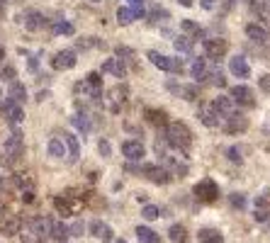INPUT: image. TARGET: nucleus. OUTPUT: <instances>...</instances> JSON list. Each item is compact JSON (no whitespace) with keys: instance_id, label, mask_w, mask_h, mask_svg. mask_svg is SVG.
<instances>
[{"instance_id":"47","label":"nucleus","mask_w":270,"mask_h":243,"mask_svg":"<svg viewBox=\"0 0 270 243\" xmlns=\"http://www.w3.org/2000/svg\"><path fill=\"white\" fill-rule=\"evenodd\" d=\"M253 217H256V221H268L270 211H258V209H256V214H253Z\"/></svg>"},{"instance_id":"23","label":"nucleus","mask_w":270,"mask_h":243,"mask_svg":"<svg viewBox=\"0 0 270 243\" xmlns=\"http://www.w3.org/2000/svg\"><path fill=\"white\" fill-rule=\"evenodd\" d=\"M46 148H49V156H54V158H64V156H66V146H64V139H61V136H51Z\"/></svg>"},{"instance_id":"1","label":"nucleus","mask_w":270,"mask_h":243,"mask_svg":"<svg viewBox=\"0 0 270 243\" xmlns=\"http://www.w3.org/2000/svg\"><path fill=\"white\" fill-rule=\"evenodd\" d=\"M166 144L170 148H175V151H183V154H188L192 146V132L188 129V124H183V122H170L168 129H166Z\"/></svg>"},{"instance_id":"52","label":"nucleus","mask_w":270,"mask_h":243,"mask_svg":"<svg viewBox=\"0 0 270 243\" xmlns=\"http://www.w3.org/2000/svg\"><path fill=\"white\" fill-rule=\"evenodd\" d=\"M3 54H5V51H3V49H0V58H3Z\"/></svg>"},{"instance_id":"24","label":"nucleus","mask_w":270,"mask_h":243,"mask_svg":"<svg viewBox=\"0 0 270 243\" xmlns=\"http://www.w3.org/2000/svg\"><path fill=\"white\" fill-rule=\"evenodd\" d=\"M71 124H73L78 132H83V134L90 132V117L85 114V112H76V114L71 117Z\"/></svg>"},{"instance_id":"44","label":"nucleus","mask_w":270,"mask_h":243,"mask_svg":"<svg viewBox=\"0 0 270 243\" xmlns=\"http://www.w3.org/2000/svg\"><path fill=\"white\" fill-rule=\"evenodd\" d=\"M83 221H78V224H73L71 229H68V236H83Z\"/></svg>"},{"instance_id":"9","label":"nucleus","mask_w":270,"mask_h":243,"mask_svg":"<svg viewBox=\"0 0 270 243\" xmlns=\"http://www.w3.org/2000/svg\"><path fill=\"white\" fill-rule=\"evenodd\" d=\"M209 110L219 117V119H226L229 114H234V102H231V98H226V95H219V98L212 100V107Z\"/></svg>"},{"instance_id":"53","label":"nucleus","mask_w":270,"mask_h":243,"mask_svg":"<svg viewBox=\"0 0 270 243\" xmlns=\"http://www.w3.org/2000/svg\"><path fill=\"white\" fill-rule=\"evenodd\" d=\"M90 3H98V0H90Z\"/></svg>"},{"instance_id":"8","label":"nucleus","mask_w":270,"mask_h":243,"mask_svg":"<svg viewBox=\"0 0 270 243\" xmlns=\"http://www.w3.org/2000/svg\"><path fill=\"white\" fill-rule=\"evenodd\" d=\"M226 49H229L226 39H219V37H214V39H204V54L209 56V58H214V61H219V58L226 54Z\"/></svg>"},{"instance_id":"49","label":"nucleus","mask_w":270,"mask_h":243,"mask_svg":"<svg viewBox=\"0 0 270 243\" xmlns=\"http://www.w3.org/2000/svg\"><path fill=\"white\" fill-rule=\"evenodd\" d=\"M5 76H8V78H12V76H15V68H12V66L3 68V78H5Z\"/></svg>"},{"instance_id":"31","label":"nucleus","mask_w":270,"mask_h":243,"mask_svg":"<svg viewBox=\"0 0 270 243\" xmlns=\"http://www.w3.org/2000/svg\"><path fill=\"white\" fill-rule=\"evenodd\" d=\"M197 117H200V119H202V124H207V127H219V117H217L209 107H202Z\"/></svg>"},{"instance_id":"20","label":"nucleus","mask_w":270,"mask_h":243,"mask_svg":"<svg viewBox=\"0 0 270 243\" xmlns=\"http://www.w3.org/2000/svg\"><path fill=\"white\" fill-rule=\"evenodd\" d=\"M190 76L200 83V80H204V78H209V71H207V58H195L190 66Z\"/></svg>"},{"instance_id":"2","label":"nucleus","mask_w":270,"mask_h":243,"mask_svg":"<svg viewBox=\"0 0 270 243\" xmlns=\"http://www.w3.org/2000/svg\"><path fill=\"white\" fill-rule=\"evenodd\" d=\"M127 170H136L139 175H144L148 177L151 183H156V185H168L170 180H173V173H170L168 168H163V166H127Z\"/></svg>"},{"instance_id":"35","label":"nucleus","mask_w":270,"mask_h":243,"mask_svg":"<svg viewBox=\"0 0 270 243\" xmlns=\"http://www.w3.org/2000/svg\"><path fill=\"white\" fill-rule=\"evenodd\" d=\"M141 217H144V219H148V221H154V219H158V217H161V209H158L156 204H146V207L141 209Z\"/></svg>"},{"instance_id":"32","label":"nucleus","mask_w":270,"mask_h":243,"mask_svg":"<svg viewBox=\"0 0 270 243\" xmlns=\"http://www.w3.org/2000/svg\"><path fill=\"white\" fill-rule=\"evenodd\" d=\"M173 44H175V49H178L180 54H190V51H192V39H190V37H183V34H180Z\"/></svg>"},{"instance_id":"22","label":"nucleus","mask_w":270,"mask_h":243,"mask_svg":"<svg viewBox=\"0 0 270 243\" xmlns=\"http://www.w3.org/2000/svg\"><path fill=\"white\" fill-rule=\"evenodd\" d=\"M8 98H10L12 102H17V105H20V102L27 100V88H24L22 83H17V80H15V83H10V88H8Z\"/></svg>"},{"instance_id":"29","label":"nucleus","mask_w":270,"mask_h":243,"mask_svg":"<svg viewBox=\"0 0 270 243\" xmlns=\"http://www.w3.org/2000/svg\"><path fill=\"white\" fill-rule=\"evenodd\" d=\"M200 243H224V236L217 229H202L200 231Z\"/></svg>"},{"instance_id":"33","label":"nucleus","mask_w":270,"mask_h":243,"mask_svg":"<svg viewBox=\"0 0 270 243\" xmlns=\"http://www.w3.org/2000/svg\"><path fill=\"white\" fill-rule=\"evenodd\" d=\"M146 119L151 124H166V112L163 110H146Z\"/></svg>"},{"instance_id":"37","label":"nucleus","mask_w":270,"mask_h":243,"mask_svg":"<svg viewBox=\"0 0 270 243\" xmlns=\"http://www.w3.org/2000/svg\"><path fill=\"white\" fill-rule=\"evenodd\" d=\"M148 17H151V22H158L161 17H163V20H168V17H170V12H168V10H163L161 5H156V8L151 10V15H148Z\"/></svg>"},{"instance_id":"11","label":"nucleus","mask_w":270,"mask_h":243,"mask_svg":"<svg viewBox=\"0 0 270 243\" xmlns=\"http://www.w3.org/2000/svg\"><path fill=\"white\" fill-rule=\"evenodd\" d=\"M88 229H90V233H93L95 238H100V241H110V238L114 236L112 226H110L107 221H102V219H93Z\"/></svg>"},{"instance_id":"6","label":"nucleus","mask_w":270,"mask_h":243,"mask_svg":"<svg viewBox=\"0 0 270 243\" xmlns=\"http://www.w3.org/2000/svg\"><path fill=\"white\" fill-rule=\"evenodd\" d=\"M229 98H231V102H234V105H244V107H253V105H256L253 90L246 88V85H234Z\"/></svg>"},{"instance_id":"5","label":"nucleus","mask_w":270,"mask_h":243,"mask_svg":"<svg viewBox=\"0 0 270 243\" xmlns=\"http://www.w3.org/2000/svg\"><path fill=\"white\" fill-rule=\"evenodd\" d=\"M76 64H78V58H76V51H71V49L56 51L54 58H51V66L56 68V71H71Z\"/></svg>"},{"instance_id":"30","label":"nucleus","mask_w":270,"mask_h":243,"mask_svg":"<svg viewBox=\"0 0 270 243\" xmlns=\"http://www.w3.org/2000/svg\"><path fill=\"white\" fill-rule=\"evenodd\" d=\"M134 20L136 17H134V10H132V8H119V10H117V22L122 24V27H129Z\"/></svg>"},{"instance_id":"51","label":"nucleus","mask_w":270,"mask_h":243,"mask_svg":"<svg viewBox=\"0 0 270 243\" xmlns=\"http://www.w3.org/2000/svg\"><path fill=\"white\" fill-rule=\"evenodd\" d=\"M114 243H127V241H124V238H119V241H114Z\"/></svg>"},{"instance_id":"3","label":"nucleus","mask_w":270,"mask_h":243,"mask_svg":"<svg viewBox=\"0 0 270 243\" xmlns=\"http://www.w3.org/2000/svg\"><path fill=\"white\" fill-rule=\"evenodd\" d=\"M148 61L156 68L166 71V73H183V58H175V56H166L158 54V51H148Z\"/></svg>"},{"instance_id":"15","label":"nucleus","mask_w":270,"mask_h":243,"mask_svg":"<svg viewBox=\"0 0 270 243\" xmlns=\"http://www.w3.org/2000/svg\"><path fill=\"white\" fill-rule=\"evenodd\" d=\"M224 129H226V132H229V134L246 132V129H248V119H246V117H241L238 112H234V114H229V117H226Z\"/></svg>"},{"instance_id":"21","label":"nucleus","mask_w":270,"mask_h":243,"mask_svg":"<svg viewBox=\"0 0 270 243\" xmlns=\"http://www.w3.org/2000/svg\"><path fill=\"white\" fill-rule=\"evenodd\" d=\"M134 233L139 238V243H161V236L154 229H148V226H136Z\"/></svg>"},{"instance_id":"4","label":"nucleus","mask_w":270,"mask_h":243,"mask_svg":"<svg viewBox=\"0 0 270 243\" xmlns=\"http://www.w3.org/2000/svg\"><path fill=\"white\" fill-rule=\"evenodd\" d=\"M192 192H195V197L200 199V202H214V199L219 197V185L214 183L212 177H204V180H200L192 188Z\"/></svg>"},{"instance_id":"16","label":"nucleus","mask_w":270,"mask_h":243,"mask_svg":"<svg viewBox=\"0 0 270 243\" xmlns=\"http://www.w3.org/2000/svg\"><path fill=\"white\" fill-rule=\"evenodd\" d=\"M102 73H110L114 78H124L127 76V66H124V61H119V58H107L102 64Z\"/></svg>"},{"instance_id":"17","label":"nucleus","mask_w":270,"mask_h":243,"mask_svg":"<svg viewBox=\"0 0 270 243\" xmlns=\"http://www.w3.org/2000/svg\"><path fill=\"white\" fill-rule=\"evenodd\" d=\"M246 37L253 42V44H265L268 42V29L260 27V24H246Z\"/></svg>"},{"instance_id":"7","label":"nucleus","mask_w":270,"mask_h":243,"mask_svg":"<svg viewBox=\"0 0 270 243\" xmlns=\"http://www.w3.org/2000/svg\"><path fill=\"white\" fill-rule=\"evenodd\" d=\"M122 156L127 161H141V158L146 156V148H144L141 141L129 139V141H122Z\"/></svg>"},{"instance_id":"28","label":"nucleus","mask_w":270,"mask_h":243,"mask_svg":"<svg viewBox=\"0 0 270 243\" xmlns=\"http://www.w3.org/2000/svg\"><path fill=\"white\" fill-rule=\"evenodd\" d=\"M170 90H175L178 95H183L185 100H197V88L195 85H175V83H168Z\"/></svg>"},{"instance_id":"42","label":"nucleus","mask_w":270,"mask_h":243,"mask_svg":"<svg viewBox=\"0 0 270 243\" xmlns=\"http://www.w3.org/2000/svg\"><path fill=\"white\" fill-rule=\"evenodd\" d=\"M258 88L263 90V93H270V73H265V76L258 78Z\"/></svg>"},{"instance_id":"43","label":"nucleus","mask_w":270,"mask_h":243,"mask_svg":"<svg viewBox=\"0 0 270 243\" xmlns=\"http://www.w3.org/2000/svg\"><path fill=\"white\" fill-rule=\"evenodd\" d=\"M226 154H229V161H234V163H241V151H238L236 146H231Z\"/></svg>"},{"instance_id":"39","label":"nucleus","mask_w":270,"mask_h":243,"mask_svg":"<svg viewBox=\"0 0 270 243\" xmlns=\"http://www.w3.org/2000/svg\"><path fill=\"white\" fill-rule=\"evenodd\" d=\"M114 54H117L119 61H127V58H134V49H129V46H117Z\"/></svg>"},{"instance_id":"38","label":"nucleus","mask_w":270,"mask_h":243,"mask_svg":"<svg viewBox=\"0 0 270 243\" xmlns=\"http://www.w3.org/2000/svg\"><path fill=\"white\" fill-rule=\"evenodd\" d=\"M268 207H270V192L258 195V197H256V209H258V211H268Z\"/></svg>"},{"instance_id":"41","label":"nucleus","mask_w":270,"mask_h":243,"mask_svg":"<svg viewBox=\"0 0 270 243\" xmlns=\"http://www.w3.org/2000/svg\"><path fill=\"white\" fill-rule=\"evenodd\" d=\"M17 231H20V219H12L5 224V236H15Z\"/></svg>"},{"instance_id":"46","label":"nucleus","mask_w":270,"mask_h":243,"mask_svg":"<svg viewBox=\"0 0 270 243\" xmlns=\"http://www.w3.org/2000/svg\"><path fill=\"white\" fill-rule=\"evenodd\" d=\"M98 148H100V154H102V156H110V144H107L105 139H102L100 144H98Z\"/></svg>"},{"instance_id":"26","label":"nucleus","mask_w":270,"mask_h":243,"mask_svg":"<svg viewBox=\"0 0 270 243\" xmlns=\"http://www.w3.org/2000/svg\"><path fill=\"white\" fill-rule=\"evenodd\" d=\"M168 238L173 243H188V231H185V226H183V224H173L168 229Z\"/></svg>"},{"instance_id":"27","label":"nucleus","mask_w":270,"mask_h":243,"mask_svg":"<svg viewBox=\"0 0 270 243\" xmlns=\"http://www.w3.org/2000/svg\"><path fill=\"white\" fill-rule=\"evenodd\" d=\"M49 236H51L56 243H64L68 238V226H66V224H61V221H56V224H51V231H49Z\"/></svg>"},{"instance_id":"25","label":"nucleus","mask_w":270,"mask_h":243,"mask_svg":"<svg viewBox=\"0 0 270 243\" xmlns=\"http://www.w3.org/2000/svg\"><path fill=\"white\" fill-rule=\"evenodd\" d=\"M49 231H51V221L49 219H42V217H39V219L32 221V233L37 238H44Z\"/></svg>"},{"instance_id":"48","label":"nucleus","mask_w":270,"mask_h":243,"mask_svg":"<svg viewBox=\"0 0 270 243\" xmlns=\"http://www.w3.org/2000/svg\"><path fill=\"white\" fill-rule=\"evenodd\" d=\"M200 5H202L204 10H214V5H217V0H200Z\"/></svg>"},{"instance_id":"12","label":"nucleus","mask_w":270,"mask_h":243,"mask_svg":"<svg viewBox=\"0 0 270 243\" xmlns=\"http://www.w3.org/2000/svg\"><path fill=\"white\" fill-rule=\"evenodd\" d=\"M0 107H3V112H5V117H8V122H10V124H20V122L24 119L22 105H17V102H12V100H5Z\"/></svg>"},{"instance_id":"18","label":"nucleus","mask_w":270,"mask_h":243,"mask_svg":"<svg viewBox=\"0 0 270 243\" xmlns=\"http://www.w3.org/2000/svg\"><path fill=\"white\" fill-rule=\"evenodd\" d=\"M44 24H46V20H44V15H42V12L29 10L27 15H24V27H27L29 32H37V29H42Z\"/></svg>"},{"instance_id":"13","label":"nucleus","mask_w":270,"mask_h":243,"mask_svg":"<svg viewBox=\"0 0 270 243\" xmlns=\"http://www.w3.org/2000/svg\"><path fill=\"white\" fill-rule=\"evenodd\" d=\"M78 88H85L93 98H100V95H102V78H100V73H98V71L88 73V76H85V83L78 85Z\"/></svg>"},{"instance_id":"10","label":"nucleus","mask_w":270,"mask_h":243,"mask_svg":"<svg viewBox=\"0 0 270 243\" xmlns=\"http://www.w3.org/2000/svg\"><path fill=\"white\" fill-rule=\"evenodd\" d=\"M229 71H231V76H236V78H251L248 58L241 54H236L234 58H229Z\"/></svg>"},{"instance_id":"40","label":"nucleus","mask_w":270,"mask_h":243,"mask_svg":"<svg viewBox=\"0 0 270 243\" xmlns=\"http://www.w3.org/2000/svg\"><path fill=\"white\" fill-rule=\"evenodd\" d=\"M54 32L56 34H73V24L71 22H56L54 24Z\"/></svg>"},{"instance_id":"14","label":"nucleus","mask_w":270,"mask_h":243,"mask_svg":"<svg viewBox=\"0 0 270 243\" xmlns=\"http://www.w3.org/2000/svg\"><path fill=\"white\" fill-rule=\"evenodd\" d=\"M64 139V146L68 148V163H76L78 161V156H80V141H78V136H73V134H64L61 136Z\"/></svg>"},{"instance_id":"50","label":"nucleus","mask_w":270,"mask_h":243,"mask_svg":"<svg viewBox=\"0 0 270 243\" xmlns=\"http://www.w3.org/2000/svg\"><path fill=\"white\" fill-rule=\"evenodd\" d=\"M180 5H183V8H192V0H178Z\"/></svg>"},{"instance_id":"34","label":"nucleus","mask_w":270,"mask_h":243,"mask_svg":"<svg viewBox=\"0 0 270 243\" xmlns=\"http://www.w3.org/2000/svg\"><path fill=\"white\" fill-rule=\"evenodd\" d=\"M180 27H183L185 32H192L195 37H197V39H200V37H204V32L200 29V24H195L192 20H183V22H180Z\"/></svg>"},{"instance_id":"45","label":"nucleus","mask_w":270,"mask_h":243,"mask_svg":"<svg viewBox=\"0 0 270 243\" xmlns=\"http://www.w3.org/2000/svg\"><path fill=\"white\" fill-rule=\"evenodd\" d=\"M129 5H132V10H144V3L146 0H127Z\"/></svg>"},{"instance_id":"19","label":"nucleus","mask_w":270,"mask_h":243,"mask_svg":"<svg viewBox=\"0 0 270 243\" xmlns=\"http://www.w3.org/2000/svg\"><path fill=\"white\" fill-rule=\"evenodd\" d=\"M5 154L12 156V158L22 154V134H20V132H12L10 134V139L5 141Z\"/></svg>"},{"instance_id":"36","label":"nucleus","mask_w":270,"mask_h":243,"mask_svg":"<svg viewBox=\"0 0 270 243\" xmlns=\"http://www.w3.org/2000/svg\"><path fill=\"white\" fill-rule=\"evenodd\" d=\"M229 202H231V207H234V209H244V207H246V197H244L241 192L229 195Z\"/></svg>"}]
</instances>
